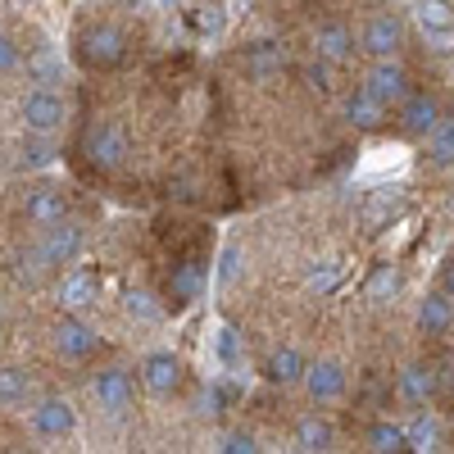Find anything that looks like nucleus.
I'll return each instance as SVG.
<instances>
[{
  "label": "nucleus",
  "instance_id": "obj_1",
  "mask_svg": "<svg viewBox=\"0 0 454 454\" xmlns=\"http://www.w3.org/2000/svg\"><path fill=\"white\" fill-rule=\"evenodd\" d=\"M78 59L87 68H119L128 59V36L123 27H114V23H91L82 27L78 36Z\"/></svg>",
  "mask_w": 454,
  "mask_h": 454
},
{
  "label": "nucleus",
  "instance_id": "obj_2",
  "mask_svg": "<svg viewBox=\"0 0 454 454\" xmlns=\"http://www.w3.org/2000/svg\"><path fill=\"white\" fill-rule=\"evenodd\" d=\"M82 155L100 173H119L128 164V132L119 123H91L82 137Z\"/></svg>",
  "mask_w": 454,
  "mask_h": 454
},
{
  "label": "nucleus",
  "instance_id": "obj_3",
  "mask_svg": "<svg viewBox=\"0 0 454 454\" xmlns=\"http://www.w3.org/2000/svg\"><path fill=\"white\" fill-rule=\"evenodd\" d=\"M364 91L377 100V105H400L409 91H413V82H409V68L400 64V59H372V68H368V78H364Z\"/></svg>",
  "mask_w": 454,
  "mask_h": 454
},
{
  "label": "nucleus",
  "instance_id": "obj_4",
  "mask_svg": "<svg viewBox=\"0 0 454 454\" xmlns=\"http://www.w3.org/2000/svg\"><path fill=\"white\" fill-rule=\"evenodd\" d=\"M78 250H82V227L64 218V223L46 227V237L36 241L32 259H36V269H51V263H73V259H78Z\"/></svg>",
  "mask_w": 454,
  "mask_h": 454
},
{
  "label": "nucleus",
  "instance_id": "obj_5",
  "mask_svg": "<svg viewBox=\"0 0 454 454\" xmlns=\"http://www.w3.org/2000/svg\"><path fill=\"white\" fill-rule=\"evenodd\" d=\"M395 114H400V128H404L409 137H432V132L441 128V100H436L432 91H423V87H413V91L395 105Z\"/></svg>",
  "mask_w": 454,
  "mask_h": 454
},
{
  "label": "nucleus",
  "instance_id": "obj_6",
  "mask_svg": "<svg viewBox=\"0 0 454 454\" xmlns=\"http://www.w3.org/2000/svg\"><path fill=\"white\" fill-rule=\"evenodd\" d=\"M59 123H64V100H59L55 91L36 87V91L23 96V128H27V132L51 137V132H59Z\"/></svg>",
  "mask_w": 454,
  "mask_h": 454
},
{
  "label": "nucleus",
  "instance_id": "obj_7",
  "mask_svg": "<svg viewBox=\"0 0 454 454\" xmlns=\"http://www.w3.org/2000/svg\"><path fill=\"white\" fill-rule=\"evenodd\" d=\"M359 46H364L372 59H395V51L404 46V19H400V14H377V19H368Z\"/></svg>",
  "mask_w": 454,
  "mask_h": 454
},
{
  "label": "nucleus",
  "instance_id": "obj_8",
  "mask_svg": "<svg viewBox=\"0 0 454 454\" xmlns=\"http://www.w3.org/2000/svg\"><path fill=\"white\" fill-rule=\"evenodd\" d=\"M91 391H96V400H100V409L109 413V419H123L128 404H132V377L123 368H100Z\"/></svg>",
  "mask_w": 454,
  "mask_h": 454
},
{
  "label": "nucleus",
  "instance_id": "obj_9",
  "mask_svg": "<svg viewBox=\"0 0 454 454\" xmlns=\"http://www.w3.org/2000/svg\"><path fill=\"white\" fill-rule=\"evenodd\" d=\"M413 19H419L427 42L450 51V42H454V5L450 0H419V5H413Z\"/></svg>",
  "mask_w": 454,
  "mask_h": 454
},
{
  "label": "nucleus",
  "instance_id": "obj_10",
  "mask_svg": "<svg viewBox=\"0 0 454 454\" xmlns=\"http://www.w3.org/2000/svg\"><path fill=\"white\" fill-rule=\"evenodd\" d=\"M305 391H309L314 404H332V400H340V395H346V368H340L336 359H318V364H309V372H305Z\"/></svg>",
  "mask_w": 454,
  "mask_h": 454
},
{
  "label": "nucleus",
  "instance_id": "obj_11",
  "mask_svg": "<svg viewBox=\"0 0 454 454\" xmlns=\"http://www.w3.org/2000/svg\"><path fill=\"white\" fill-rule=\"evenodd\" d=\"M200 291H205V263L200 259L173 263V273H168V305L173 309H186L192 300H200Z\"/></svg>",
  "mask_w": 454,
  "mask_h": 454
},
{
  "label": "nucleus",
  "instance_id": "obj_12",
  "mask_svg": "<svg viewBox=\"0 0 454 454\" xmlns=\"http://www.w3.org/2000/svg\"><path fill=\"white\" fill-rule=\"evenodd\" d=\"M141 382L155 391V395H173L177 382H182V364H177V355H173V350L145 355V364H141Z\"/></svg>",
  "mask_w": 454,
  "mask_h": 454
},
{
  "label": "nucleus",
  "instance_id": "obj_13",
  "mask_svg": "<svg viewBox=\"0 0 454 454\" xmlns=\"http://www.w3.org/2000/svg\"><path fill=\"white\" fill-rule=\"evenodd\" d=\"M23 214L36 227H55V223L68 218V200H64V192H55V186H36V192H27V200H23Z\"/></svg>",
  "mask_w": 454,
  "mask_h": 454
},
{
  "label": "nucleus",
  "instance_id": "obj_14",
  "mask_svg": "<svg viewBox=\"0 0 454 454\" xmlns=\"http://www.w3.org/2000/svg\"><path fill=\"white\" fill-rule=\"evenodd\" d=\"M55 346L64 359H87L96 346H100V336L82 323V318H59L55 323Z\"/></svg>",
  "mask_w": 454,
  "mask_h": 454
},
{
  "label": "nucleus",
  "instance_id": "obj_15",
  "mask_svg": "<svg viewBox=\"0 0 454 454\" xmlns=\"http://www.w3.org/2000/svg\"><path fill=\"white\" fill-rule=\"evenodd\" d=\"M314 55L327 59V64H346V59L355 55L350 27H346V23H318V32H314Z\"/></svg>",
  "mask_w": 454,
  "mask_h": 454
},
{
  "label": "nucleus",
  "instance_id": "obj_16",
  "mask_svg": "<svg viewBox=\"0 0 454 454\" xmlns=\"http://www.w3.org/2000/svg\"><path fill=\"white\" fill-rule=\"evenodd\" d=\"M32 427L42 432V436H51V441H59V436H68L73 432V409H68V400H42L32 409Z\"/></svg>",
  "mask_w": 454,
  "mask_h": 454
},
{
  "label": "nucleus",
  "instance_id": "obj_17",
  "mask_svg": "<svg viewBox=\"0 0 454 454\" xmlns=\"http://www.w3.org/2000/svg\"><path fill=\"white\" fill-rule=\"evenodd\" d=\"M454 327V300L445 291H432L419 305V332L423 336H445Z\"/></svg>",
  "mask_w": 454,
  "mask_h": 454
},
{
  "label": "nucleus",
  "instance_id": "obj_18",
  "mask_svg": "<svg viewBox=\"0 0 454 454\" xmlns=\"http://www.w3.org/2000/svg\"><path fill=\"white\" fill-rule=\"evenodd\" d=\"M282 68H286V51L273 46V42H254V46L246 51V73H250V78H259V82L278 78Z\"/></svg>",
  "mask_w": 454,
  "mask_h": 454
},
{
  "label": "nucleus",
  "instance_id": "obj_19",
  "mask_svg": "<svg viewBox=\"0 0 454 454\" xmlns=\"http://www.w3.org/2000/svg\"><path fill=\"white\" fill-rule=\"evenodd\" d=\"M269 382H278V387H291V382H305V372H309V364H305V355H300L295 346H282V350H273L269 355Z\"/></svg>",
  "mask_w": 454,
  "mask_h": 454
},
{
  "label": "nucleus",
  "instance_id": "obj_20",
  "mask_svg": "<svg viewBox=\"0 0 454 454\" xmlns=\"http://www.w3.org/2000/svg\"><path fill=\"white\" fill-rule=\"evenodd\" d=\"M436 387H441V377H436L427 364H409V368L400 372V395H404L409 404H427V400L436 395Z\"/></svg>",
  "mask_w": 454,
  "mask_h": 454
},
{
  "label": "nucleus",
  "instance_id": "obj_21",
  "mask_svg": "<svg viewBox=\"0 0 454 454\" xmlns=\"http://www.w3.org/2000/svg\"><path fill=\"white\" fill-rule=\"evenodd\" d=\"M340 109H346V119H350L355 128H364V132L382 128V119H387V105H377L364 87H359V91H350L346 100H340Z\"/></svg>",
  "mask_w": 454,
  "mask_h": 454
},
{
  "label": "nucleus",
  "instance_id": "obj_22",
  "mask_svg": "<svg viewBox=\"0 0 454 454\" xmlns=\"http://www.w3.org/2000/svg\"><path fill=\"white\" fill-rule=\"evenodd\" d=\"M96 295H100V282H96L91 273H73V278H64V286H59V305H64V309H87Z\"/></svg>",
  "mask_w": 454,
  "mask_h": 454
},
{
  "label": "nucleus",
  "instance_id": "obj_23",
  "mask_svg": "<svg viewBox=\"0 0 454 454\" xmlns=\"http://www.w3.org/2000/svg\"><path fill=\"white\" fill-rule=\"evenodd\" d=\"M332 423L327 419H305V423H300L295 427V445L300 450H305V454H323V450H332Z\"/></svg>",
  "mask_w": 454,
  "mask_h": 454
},
{
  "label": "nucleus",
  "instance_id": "obj_24",
  "mask_svg": "<svg viewBox=\"0 0 454 454\" xmlns=\"http://www.w3.org/2000/svg\"><path fill=\"white\" fill-rule=\"evenodd\" d=\"M340 278H346V263H340V259H318L314 269L305 273V286H309L314 295H332V291L340 286Z\"/></svg>",
  "mask_w": 454,
  "mask_h": 454
},
{
  "label": "nucleus",
  "instance_id": "obj_25",
  "mask_svg": "<svg viewBox=\"0 0 454 454\" xmlns=\"http://www.w3.org/2000/svg\"><path fill=\"white\" fill-rule=\"evenodd\" d=\"M368 445H372V454H400L409 445V427H400V423H372Z\"/></svg>",
  "mask_w": 454,
  "mask_h": 454
},
{
  "label": "nucleus",
  "instance_id": "obj_26",
  "mask_svg": "<svg viewBox=\"0 0 454 454\" xmlns=\"http://www.w3.org/2000/svg\"><path fill=\"white\" fill-rule=\"evenodd\" d=\"M427 155L436 168H454V119H441V128L427 137Z\"/></svg>",
  "mask_w": 454,
  "mask_h": 454
},
{
  "label": "nucleus",
  "instance_id": "obj_27",
  "mask_svg": "<svg viewBox=\"0 0 454 454\" xmlns=\"http://www.w3.org/2000/svg\"><path fill=\"white\" fill-rule=\"evenodd\" d=\"M395 291H400V273H395V263H377V269L368 273V282H364V295L382 300V295H395Z\"/></svg>",
  "mask_w": 454,
  "mask_h": 454
},
{
  "label": "nucleus",
  "instance_id": "obj_28",
  "mask_svg": "<svg viewBox=\"0 0 454 454\" xmlns=\"http://www.w3.org/2000/svg\"><path fill=\"white\" fill-rule=\"evenodd\" d=\"M27 400V372L23 368H0V404Z\"/></svg>",
  "mask_w": 454,
  "mask_h": 454
},
{
  "label": "nucleus",
  "instance_id": "obj_29",
  "mask_svg": "<svg viewBox=\"0 0 454 454\" xmlns=\"http://www.w3.org/2000/svg\"><path fill=\"white\" fill-rule=\"evenodd\" d=\"M241 269H246V250L241 246H223V254H218V282L232 286L241 278Z\"/></svg>",
  "mask_w": 454,
  "mask_h": 454
},
{
  "label": "nucleus",
  "instance_id": "obj_30",
  "mask_svg": "<svg viewBox=\"0 0 454 454\" xmlns=\"http://www.w3.org/2000/svg\"><path fill=\"white\" fill-rule=\"evenodd\" d=\"M128 314H132L137 323H160V318H164V309L155 305V295H145V291H132V295H128Z\"/></svg>",
  "mask_w": 454,
  "mask_h": 454
},
{
  "label": "nucleus",
  "instance_id": "obj_31",
  "mask_svg": "<svg viewBox=\"0 0 454 454\" xmlns=\"http://www.w3.org/2000/svg\"><path fill=\"white\" fill-rule=\"evenodd\" d=\"M218 359H223L227 368L241 364V336H237L232 327H218Z\"/></svg>",
  "mask_w": 454,
  "mask_h": 454
},
{
  "label": "nucleus",
  "instance_id": "obj_32",
  "mask_svg": "<svg viewBox=\"0 0 454 454\" xmlns=\"http://www.w3.org/2000/svg\"><path fill=\"white\" fill-rule=\"evenodd\" d=\"M218 454H259V441L250 432H227L223 445H218Z\"/></svg>",
  "mask_w": 454,
  "mask_h": 454
},
{
  "label": "nucleus",
  "instance_id": "obj_33",
  "mask_svg": "<svg viewBox=\"0 0 454 454\" xmlns=\"http://www.w3.org/2000/svg\"><path fill=\"white\" fill-rule=\"evenodd\" d=\"M27 137H32V141L23 145V164H32V168H36V164H51L55 150L46 145V137H36V132H27Z\"/></svg>",
  "mask_w": 454,
  "mask_h": 454
},
{
  "label": "nucleus",
  "instance_id": "obj_34",
  "mask_svg": "<svg viewBox=\"0 0 454 454\" xmlns=\"http://www.w3.org/2000/svg\"><path fill=\"white\" fill-rule=\"evenodd\" d=\"M409 445H419V450H432L436 445V423L432 419H419L409 427Z\"/></svg>",
  "mask_w": 454,
  "mask_h": 454
},
{
  "label": "nucleus",
  "instance_id": "obj_35",
  "mask_svg": "<svg viewBox=\"0 0 454 454\" xmlns=\"http://www.w3.org/2000/svg\"><path fill=\"white\" fill-rule=\"evenodd\" d=\"M305 78H309L314 91H327V87H332V64H327V59H314V64L305 68Z\"/></svg>",
  "mask_w": 454,
  "mask_h": 454
},
{
  "label": "nucleus",
  "instance_id": "obj_36",
  "mask_svg": "<svg viewBox=\"0 0 454 454\" xmlns=\"http://www.w3.org/2000/svg\"><path fill=\"white\" fill-rule=\"evenodd\" d=\"M14 64H19V46H14V36L0 27V73H10Z\"/></svg>",
  "mask_w": 454,
  "mask_h": 454
},
{
  "label": "nucleus",
  "instance_id": "obj_37",
  "mask_svg": "<svg viewBox=\"0 0 454 454\" xmlns=\"http://www.w3.org/2000/svg\"><path fill=\"white\" fill-rule=\"evenodd\" d=\"M200 27H205L209 36H214V32H223V10H214V5H209V10L200 14Z\"/></svg>",
  "mask_w": 454,
  "mask_h": 454
},
{
  "label": "nucleus",
  "instance_id": "obj_38",
  "mask_svg": "<svg viewBox=\"0 0 454 454\" xmlns=\"http://www.w3.org/2000/svg\"><path fill=\"white\" fill-rule=\"evenodd\" d=\"M391 209H395V196H377V200H372V209H368V218H387Z\"/></svg>",
  "mask_w": 454,
  "mask_h": 454
},
{
  "label": "nucleus",
  "instance_id": "obj_39",
  "mask_svg": "<svg viewBox=\"0 0 454 454\" xmlns=\"http://www.w3.org/2000/svg\"><path fill=\"white\" fill-rule=\"evenodd\" d=\"M441 291L454 300V263H445V273H441Z\"/></svg>",
  "mask_w": 454,
  "mask_h": 454
},
{
  "label": "nucleus",
  "instance_id": "obj_40",
  "mask_svg": "<svg viewBox=\"0 0 454 454\" xmlns=\"http://www.w3.org/2000/svg\"><path fill=\"white\" fill-rule=\"evenodd\" d=\"M150 5H160V10H173V5H177V0H150Z\"/></svg>",
  "mask_w": 454,
  "mask_h": 454
},
{
  "label": "nucleus",
  "instance_id": "obj_41",
  "mask_svg": "<svg viewBox=\"0 0 454 454\" xmlns=\"http://www.w3.org/2000/svg\"><path fill=\"white\" fill-rule=\"evenodd\" d=\"M450 214H454V192H450Z\"/></svg>",
  "mask_w": 454,
  "mask_h": 454
},
{
  "label": "nucleus",
  "instance_id": "obj_42",
  "mask_svg": "<svg viewBox=\"0 0 454 454\" xmlns=\"http://www.w3.org/2000/svg\"><path fill=\"white\" fill-rule=\"evenodd\" d=\"M450 78H454V64H450Z\"/></svg>",
  "mask_w": 454,
  "mask_h": 454
}]
</instances>
